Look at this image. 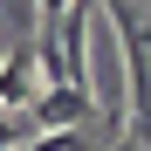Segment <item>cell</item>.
Segmentation results:
<instances>
[{
  "mask_svg": "<svg viewBox=\"0 0 151 151\" xmlns=\"http://www.w3.org/2000/svg\"><path fill=\"white\" fill-rule=\"evenodd\" d=\"M28 110H35V124H41V131H69V124H89V117H96V96L62 89V83H41Z\"/></svg>",
  "mask_w": 151,
  "mask_h": 151,
  "instance_id": "1",
  "label": "cell"
},
{
  "mask_svg": "<svg viewBox=\"0 0 151 151\" xmlns=\"http://www.w3.org/2000/svg\"><path fill=\"white\" fill-rule=\"evenodd\" d=\"M41 89V69H35V48H14L0 55V117H21Z\"/></svg>",
  "mask_w": 151,
  "mask_h": 151,
  "instance_id": "2",
  "label": "cell"
},
{
  "mask_svg": "<svg viewBox=\"0 0 151 151\" xmlns=\"http://www.w3.org/2000/svg\"><path fill=\"white\" fill-rule=\"evenodd\" d=\"M21 151H96V144H89L83 124H69V131H41L35 144H21Z\"/></svg>",
  "mask_w": 151,
  "mask_h": 151,
  "instance_id": "3",
  "label": "cell"
}]
</instances>
